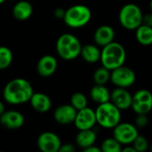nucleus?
I'll list each match as a JSON object with an SVG mask.
<instances>
[{"instance_id": "2eb2a0df", "label": "nucleus", "mask_w": 152, "mask_h": 152, "mask_svg": "<svg viewBox=\"0 0 152 152\" xmlns=\"http://www.w3.org/2000/svg\"><path fill=\"white\" fill-rule=\"evenodd\" d=\"M25 122L24 116L17 110H6L0 116V123L8 129H19Z\"/></svg>"}, {"instance_id": "1a4fd4ad", "label": "nucleus", "mask_w": 152, "mask_h": 152, "mask_svg": "<svg viewBox=\"0 0 152 152\" xmlns=\"http://www.w3.org/2000/svg\"><path fill=\"white\" fill-rule=\"evenodd\" d=\"M134 113L147 115L152 110V93L147 89H140L133 95L132 107Z\"/></svg>"}, {"instance_id": "dca6fc26", "label": "nucleus", "mask_w": 152, "mask_h": 152, "mask_svg": "<svg viewBox=\"0 0 152 152\" xmlns=\"http://www.w3.org/2000/svg\"><path fill=\"white\" fill-rule=\"evenodd\" d=\"M115 30L110 25H102L96 28L94 34V40L98 46H105L114 41Z\"/></svg>"}, {"instance_id": "b1692460", "label": "nucleus", "mask_w": 152, "mask_h": 152, "mask_svg": "<svg viewBox=\"0 0 152 152\" xmlns=\"http://www.w3.org/2000/svg\"><path fill=\"white\" fill-rule=\"evenodd\" d=\"M110 73L111 71L105 67H101L97 69L93 75V80L96 85H106L110 81Z\"/></svg>"}, {"instance_id": "cd10ccee", "label": "nucleus", "mask_w": 152, "mask_h": 152, "mask_svg": "<svg viewBox=\"0 0 152 152\" xmlns=\"http://www.w3.org/2000/svg\"><path fill=\"white\" fill-rule=\"evenodd\" d=\"M134 124L138 128H143V127L147 126V125L149 124V118H148L147 115L137 114L135 120H134Z\"/></svg>"}, {"instance_id": "39448f33", "label": "nucleus", "mask_w": 152, "mask_h": 152, "mask_svg": "<svg viewBox=\"0 0 152 152\" xmlns=\"http://www.w3.org/2000/svg\"><path fill=\"white\" fill-rule=\"evenodd\" d=\"M91 19L92 12L88 6L85 4H74L66 10L63 20L71 28H80L87 25Z\"/></svg>"}, {"instance_id": "f704fd0d", "label": "nucleus", "mask_w": 152, "mask_h": 152, "mask_svg": "<svg viewBox=\"0 0 152 152\" xmlns=\"http://www.w3.org/2000/svg\"><path fill=\"white\" fill-rule=\"evenodd\" d=\"M150 8H151V11L152 12V0H151V2H150Z\"/></svg>"}, {"instance_id": "bb28decb", "label": "nucleus", "mask_w": 152, "mask_h": 152, "mask_svg": "<svg viewBox=\"0 0 152 152\" xmlns=\"http://www.w3.org/2000/svg\"><path fill=\"white\" fill-rule=\"evenodd\" d=\"M132 145L136 152L146 151L150 147V144H149L147 139L144 136L140 135V134L134 139V141L132 142Z\"/></svg>"}, {"instance_id": "e433bc0d", "label": "nucleus", "mask_w": 152, "mask_h": 152, "mask_svg": "<svg viewBox=\"0 0 152 152\" xmlns=\"http://www.w3.org/2000/svg\"><path fill=\"white\" fill-rule=\"evenodd\" d=\"M150 150H151V151H152V143L150 145Z\"/></svg>"}, {"instance_id": "393cba45", "label": "nucleus", "mask_w": 152, "mask_h": 152, "mask_svg": "<svg viewBox=\"0 0 152 152\" xmlns=\"http://www.w3.org/2000/svg\"><path fill=\"white\" fill-rule=\"evenodd\" d=\"M101 149L104 152H120L122 151V144L114 137L107 138L102 142Z\"/></svg>"}, {"instance_id": "7ed1b4c3", "label": "nucleus", "mask_w": 152, "mask_h": 152, "mask_svg": "<svg viewBox=\"0 0 152 152\" xmlns=\"http://www.w3.org/2000/svg\"><path fill=\"white\" fill-rule=\"evenodd\" d=\"M55 48L58 55L62 60L72 61L80 56L82 45L75 35L65 33L58 37Z\"/></svg>"}, {"instance_id": "72a5a7b5", "label": "nucleus", "mask_w": 152, "mask_h": 152, "mask_svg": "<svg viewBox=\"0 0 152 152\" xmlns=\"http://www.w3.org/2000/svg\"><path fill=\"white\" fill-rule=\"evenodd\" d=\"M5 111V108H4V102L0 100V116Z\"/></svg>"}, {"instance_id": "c756f323", "label": "nucleus", "mask_w": 152, "mask_h": 152, "mask_svg": "<svg viewBox=\"0 0 152 152\" xmlns=\"http://www.w3.org/2000/svg\"><path fill=\"white\" fill-rule=\"evenodd\" d=\"M65 12H66L65 9H63V8H61V7H58V8H56V9L54 10L53 14H54L55 18L63 20L64 15H65Z\"/></svg>"}, {"instance_id": "2f4dec72", "label": "nucleus", "mask_w": 152, "mask_h": 152, "mask_svg": "<svg viewBox=\"0 0 152 152\" xmlns=\"http://www.w3.org/2000/svg\"><path fill=\"white\" fill-rule=\"evenodd\" d=\"M84 151L85 152H102V149H101V148L96 147V146L94 144V145H92V146H90V147H88V148L85 149V150H84Z\"/></svg>"}, {"instance_id": "20e7f679", "label": "nucleus", "mask_w": 152, "mask_h": 152, "mask_svg": "<svg viewBox=\"0 0 152 152\" xmlns=\"http://www.w3.org/2000/svg\"><path fill=\"white\" fill-rule=\"evenodd\" d=\"M95 116L97 124L105 129H113L121 121V110L110 101L99 104Z\"/></svg>"}, {"instance_id": "473e14b6", "label": "nucleus", "mask_w": 152, "mask_h": 152, "mask_svg": "<svg viewBox=\"0 0 152 152\" xmlns=\"http://www.w3.org/2000/svg\"><path fill=\"white\" fill-rule=\"evenodd\" d=\"M122 151L123 152H136L135 151V150H134V148L133 147V145L131 146L130 144H128V145H126V147L122 148Z\"/></svg>"}, {"instance_id": "5701e85b", "label": "nucleus", "mask_w": 152, "mask_h": 152, "mask_svg": "<svg viewBox=\"0 0 152 152\" xmlns=\"http://www.w3.org/2000/svg\"><path fill=\"white\" fill-rule=\"evenodd\" d=\"M13 61L12 50L4 45H0V70L6 69Z\"/></svg>"}, {"instance_id": "a211bd4d", "label": "nucleus", "mask_w": 152, "mask_h": 152, "mask_svg": "<svg viewBox=\"0 0 152 152\" xmlns=\"http://www.w3.org/2000/svg\"><path fill=\"white\" fill-rule=\"evenodd\" d=\"M33 13L32 4L26 0L18 1L12 7V15L18 20H27Z\"/></svg>"}, {"instance_id": "6ab92c4d", "label": "nucleus", "mask_w": 152, "mask_h": 152, "mask_svg": "<svg viewBox=\"0 0 152 152\" xmlns=\"http://www.w3.org/2000/svg\"><path fill=\"white\" fill-rule=\"evenodd\" d=\"M97 140V134L93 129L79 130L76 136V144L85 150L95 143Z\"/></svg>"}, {"instance_id": "f03ea898", "label": "nucleus", "mask_w": 152, "mask_h": 152, "mask_svg": "<svg viewBox=\"0 0 152 152\" xmlns=\"http://www.w3.org/2000/svg\"><path fill=\"white\" fill-rule=\"evenodd\" d=\"M126 60V52L123 45L118 42H111L103 46L101 51L102 65L110 71L123 66Z\"/></svg>"}, {"instance_id": "6e6552de", "label": "nucleus", "mask_w": 152, "mask_h": 152, "mask_svg": "<svg viewBox=\"0 0 152 152\" xmlns=\"http://www.w3.org/2000/svg\"><path fill=\"white\" fill-rule=\"evenodd\" d=\"M138 135V127L131 123L120 122L113 128V137L122 145L132 144Z\"/></svg>"}, {"instance_id": "f3484780", "label": "nucleus", "mask_w": 152, "mask_h": 152, "mask_svg": "<svg viewBox=\"0 0 152 152\" xmlns=\"http://www.w3.org/2000/svg\"><path fill=\"white\" fill-rule=\"evenodd\" d=\"M29 103L34 110L39 113H45L52 108V101L50 97L40 92L33 93L29 99Z\"/></svg>"}, {"instance_id": "a878e982", "label": "nucleus", "mask_w": 152, "mask_h": 152, "mask_svg": "<svg viewBox=\"0 0 152 152\" xmlns=\"http://www.w3.org/2000/svg\"><path fill=\"white\" fill-rule=\"evenodd\" d=\"M70 104L77 110H82L87 107V98L86 96L80 92L74 93L70 97Z\"/></svg>"}, {"instance_id": "c85d7f7f", "label": "nucleus", "mask_w": 152, "mask_h": 152, "mask_svg": "<svg viewBox=\"0 0 152 152\" xmlns=\"http://www.w3.org/2000/svg\"><path fill=\"white\" fill-rule=\"evenodd\" d=\"M75 151H76V148H75L74 144L65 143V144H61L59 152H74Z\"/></svg>"}, {"instance_id": "9d476101", "label": "nucleus", "mask_w": 152, "mask_h": 152, "mask_svg": "<svg viewBox=\"0 0 152 152\" xmlns=\"http://www.w3.org/2000/svg\"><path fill=\"white\" fill-rule=\"evenodd\" d=\"M37 147L42 152H58L61 146L60 137L50 131L42 133L37 137Z\"/></svg>"}, {"instance_id": "9b49d317", "label": "nucleus", "mask_w": 152, "mask_h": 152, "mask_svg": "<svg viewBox=\"0 0 152 152\" xmlns=\"http://www.w3.org/2000/svg\"><path fill=\"white\" fill-rule=\"evenodd\" d=\"M97 124L95 110L89 108L88 106L77 110V116L74 121L75 126L78 130L93 129V127Z\"/></svg>"}, {"instance_id": "aec40b11", "label": "nucleus", "mask_w": 152, "mask_h": 152, "mask_svg": "<svg viewBox=\"0 0 152 152\" xmlns=\"http://www.w3.org/2000/svg\"><path fill=\"white\" fill-rule=\"evenodd\" d=\"M101 51L97 45L87 44L82 45L80 56L86 62L96 63L101 60Z\"/></svg>"}, {"instance_id": "412c9836", "label": "nucleus", "mask_w": 152, "mask_h": 152, "mask_svg": "<svg viewBox=\"0 0 152 152\" xmlns=\"http://www.w3.org/2000/svg\"><path fill=\"white\" fill-rule=\"evenodd\" d=\"M90 97L95 103L102 104L110 101V92L105 85H94L90 91Z\"/></svg>"}, {"instance_id": "f8f14e48", "label": "nucleus", "mask_w": 152, "mask_h": 152, "mask_svg": "<svg viewBox=\"0 0 152 152\" xmlns=\"http://www.w3.org/2000/svg\"><path fill=\"white\" fill-rule=\"evenodd\" d=\"M110 102L120 110H126L132 107L133 95L126 88L117 87L110 93Z\"/></svg>"}, {"instance_id": "0eeeda50", "label": "nucleus", "mask_w": 152, "mask_h": 152, "mask_svg": "<svg viewBox=\"0 0 152 152\" xmlns=\"http://www.w3.org/2000/svg\"><path fill=\"white\" fill-rule=\"evenodd\" d=\"M136 80V75L134 71L126 66H120L110 73V81L117 87L127 88L132 86Z\"/></svg>"}, {"instance_id": "ddd939ff", "label": "nucleus", "mask_w": 152, "mask_h": 152, "mask_svg": "<svg viewBox=\"0 0 152 152\" xmlns=\"http://www.w3.org/2000/svg\"><path fill=\"white\" fill-rule=\"evenodd\" d=\"M77 110L71 104H63L57 107L53 112L54 120L62 126L74 123Z\"/></svg>"}, {"instance_id": "4be33fe9", "label": "nucleus", "mask_w": 152, "mask_h": 152, "mask_svg": "<svg viewBox=\"0 0 152 152\" xmlns=\"http://www.w3.org/2000/svg\"><path fill=\"white\" fill-rule=\"evenodd\" d=\"M135 38L142 45H152V27L142 24L135 29Z\"/></svg>"}, {"instance_id": "f257e3e1", "label": "nucleus", "mask_w": 152, "mask_h": 152, "mask_svg": "<svg viewBox=\"0 0 152 152\" xmlns=\"http://www.w3.org/2000/svg\"><path fill=\"white\" fill-rule=\"evenodd\" d=\"M33 93V87L28 80L17 77L10 80L4 86L3 98L8 104L20 105L29 102Z\"/></svg>"}, {"instance_id": "c9c22d12", "label": "nucleus", "mask_w": 152, "mask_h": 152, "mask_svg": "<svg viewBox=\"0 0 152 152\" xmlns=\"http://www.w3.org/2000/svg\"><path fill=\"white\" fill-rule=\"evenodd\" d=\"M6 0H0V4H4V2H5Z\"/></svg>"}, {"instance_id": "423d86ee", "label": "nucleus", "mask_w": 152, "mask_h": 152, "mask_svg": "<svg viewBox=\"0 0 152 152\" xmlns=\"http://www.w3.org/2000/svg\"><path fill=\"white\" fill-rule=\"evenodd\" d=\"M143 13L141 8L133 3L126 4L122 6L118 13V20L120 25L128 30H135L142 24Z\"/></svg>"}, {"instance_id": "4468645a", "label": "nucleus", "mask_w": 152, "mask_h": 152, "mask_svg": "<svg viewBox=\"0 0 152 152\" xmlns=\"http://www.w3.org/2000/svg\"><path fill=\"white\" fill-rule=\"evenodd\" d=\"M57 67L58 61L56 58L51 54H45L38 60L37 70L39 76L43 77H49L55 73Z\"/></svg>"}, {"instance_id": "7c9ffc66", "label": "nucleus", "mask_w": 152, "mask_h": 152, "mask_svg": "<svg viewBox=\"0 0 152 152\" xmlns=\"http://www.w3.org/2000/svg\"><path fill=\"white\" fill-rule=\"evenodd\" d=\"M142 24H145L147 26L152 27V12L151 13H147V14L143 15Z\"/></svg>"}]
</instances>
